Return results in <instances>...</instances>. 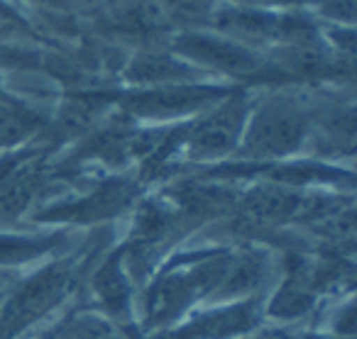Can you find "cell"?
Wrapping results in <instances>:
<instances>
[{
    "instance_id": "10",
    "label": "cell",
    "mask_w": 357,
    "mask_h": 339,
    "mask_svg": "<svg viewBox=\"0 0 357 339\" xmlns=\"http://www.w3.org/2000/svg\"><path fill=\"white\" fill-rule=\"evenodd\" d=\"M132 288L135 283L125 271L120 249L105 254L89 274V293L96 300L98 313L123 327H128L132 315Z\"/></svg>"
},
{
    "instance_id": "16",
    "label": "cell",
    "mask_w": 357,
    "mask_h": 339,
    "mask_svg": "<svg viewBox=\"0 0 357 339\" xmlns=\"http://www.w3.org/2000/svg\"><path fill=\"white\" fill-rule=\"evenodd\" d=\"M230 6L257 8V10H303L308 6H316V0H223Z\"/></svg>"
},
{
    "instance_id": "15",
    "label": "cell",
    "mask_w": 357,
    "mask_h": 339,
    "mask_svg": "<svg viewBox=\"0 0 357 339\" xmlns=\"http://www.w3.org/2000/svg\"><path fill=\"white\" fill-rule=\"evenodd\" d=\"M162 3L164 8H169L172 13L176 15H184V17H206L208 20L218 6L223 0H157Z\"/></svg>"
},
{
    "instance_id": "11",
    "label": "cell",
    "mask_w": 357,
    "mask_h": 339,
    "mask_svg": "<svg viewBox=\"0 0 357 339\" xmlns=\"http://www.w3.org/2000/svg\"><path fill=\"white\" fill-rule=\"evenodd\" d=\"M123 79L132 88H157V86H176V84H204L215 81L206 71L191 66L189 61L178 59L172 52L147 49L135 54L123 69Z\"/></svg>"
},
{
    "instance_id": "5",
    "label": "cell",
    "mask_w": 357,
    "mask_h": 339,
    "mask_svg": "<svg viewBox=\"0 0 357 339\" xmlns=\"http://www.w3.org/2000/svg\"><path fill=\"white\" fill-rule=\"evenodd\" d=\"M52 152L50 144L35 139L27 147L0 154V230L20 222L42 205L52 181Z\"/></svg>"
},
{
    "instance_id": "7",
    "label": "cell",
    "mask_w": 357,
    "mask_h": 339,
    "mask_svg": "<svg viewBox=\"0 0 357 339\" xmlns=\"http://www.w3.org/2000/svg\"><path fill=\"white\" fill-rule=\"evenodd\" d=\"M139 191H142V183L128 176L100 178L79 196L50 203L47 207L35 210L30 217L47 225H103L135 205Z\"/></svg>"
},
{
    "instance_id": "8",
    "label": "cell",
    "mask_w": 357,
    "mask_h": 339,
    "mask_svg": "<svg viewBox=\"0 0 357 339\" xmlns=\"http://www.w3.org/2000/svg\"><path fill=\"white\" fill-rule=\"evenodd\" d=\"M264 322V298L211 303L186 315L164 339H243Z\"/></svg>"
},
{
    "instance_id": "3",
    "label": "cell",
    "mask_w": 357,
    "mask_h": 339,
    "mask_svg": "<svg viewBox=\"0 0 357 339\" xmlns=\"http://www.w3.org/2000/svg\"><path fill=\"white\" fill-rule=\"evenodd\" d=\"M81 256H54L32 274L13 281L0 303V339H20L52 317L74 295L81 281Z\"/></svg>"
},
{
    "instance_id": "18",
    "label": "cell",
    "mask_w": 357,
    "mask_h": 339,
    "mask_svg": "<svg viewBox=\"0 0 357 339\" xmlns=\"http://www.w3.org/2000/svg\"><path fill=\"white\" fill-rule=\"evenodd\" d=\"M3 95H8V90H6V86H3V76H0V98Z\"/></svg>"
},
{
    "instance_id": "13",
    "label": "cell",
    "mask_w": 357,
    "mask_h": 339,
    "mask_svg": "<svg viewBox=\"0 0 357 339\" xmlns=\"http://www.w3.org/2000/svg\"><path fill=\"white\" fill-rule=\"evenodd\" d=\"M47 127V118H42L35 108L22 100L3 95L0 98V154L15 152L40 139Z\"/></svg>"
},
{
    "instance_id": "4",
    "label": "cell",
    "mask_w": 357,
    "mask_h": 339,
    "mask_svg": "<svg viewBox=\"0 0 357 339\" xmlns=\"http://www.w3.org/2000/svg\"><path fill=\"white\" fill-rule=\"evenodd\" d=\"M235 86H225L218 81L204 84H176L157 86V88H130L120 95H113L118 110L135 123L142 125H178L194 120L228 98Z\"/></svg>"
},
{
    "instance_id": "12",
    "label": "cell",
    "mask_w": 357,
    "mask_h": 339,
    "mask_svg": "<svg viewBox=\"0 0 357 339\" xmlns=\"http://www.w3.org/2000/svg\"><path fill=\"white\" fill-rule=\"evenodd\" d=\"M69 239L66 230L37 232L25 235L15 230H0V271H15L20 266H30L37 261L54 259L56 251Z\"/></svg>"
},
{
    "instance_id": "14",
    "label": "cell",
    "mask_w": 357,
    "mask_h": 339,
    "mask_svg": "<svg viewBox=\"0 0 357 339\" xmlns=\"http://www.w3.org/2000/svg\"><path fill=\"white\" fill-rule=\"evenodd\" d=\"M30 37L32 30L25 17H20L8 3L0 0V42H17V40H30Z\"/></svg>"
},
{
    "instance_id": "1",
    "label": "cell",
    "mask_w": 357,
    "mask_h": 339,
    "mask_svg": "<svg viewBox=\"0 0 357 339\" xmlns=\"http://www.w3.org/2000/svg\"><path fill=\"white\" fill-rule=\"evenodd\" d=\"M328 108L333 103L326 95L306 86H284L252 100L235 157L257 166L296 159L308 147L313 125Z\"/></svg>"
},
{
    "instance_id": "17",
    "label": "cell",
    "mask_w": 357,
    "mask_h": 339,
    "mask_svg": "<svg viewBox=\"0 0 357 339\" xmlns=\"http://www.w3.org/2000/svg\"><path fill=\"white\" fill-rule=\"evenodd\" d=\"M37 6H50V8H64L69 0H35Z\"/></svg>"
},
{
    "instance_id": "9",
    "label": "cell",
    "mask_w": 357,
    "mask_h": 339,
    "mask_svg": "<svg viewBox=\"0 0 357 339\" xmlns=\"http://www.w3.org/2000/svg\"><path fill=\"white\" fill-rule=\"evenodd\" d=\"M274 276H279V261L269 254V249L264 246L233 249L223 278L206 305L264 298L267 288L274 283Z\"/></svg>"
},
{
    "instance_id": "6",
    "label": "cell",
    "mask_w": 357,
    "mask_h": 339,
    "mask_svg": "<svg viewBox=\"0 0 357 339\" xmlns=\"http://www.w3.org/2000/svg\"><path fill=\"white\" fill-rule=\"evenodd\" d=\"M169 52L208 76L223 79H264L272 76L264 54L240 45L218 32L184 30L169 42Z\"/></svg>"
},
{
    "instance_id": "2",
    "label": "cell",
    "mask_w": 357,
    "mask_h": 339,
    "mask_svg": "<svg viewBox=\"0 0 357 339\" xmlns=\"http://www.w3.org/2000/svg\"><path fill=\"white\" fill-rule=\"evenodd\" d=\"M233 249L196 251L189 259L167 261L152 278L144 283L142 324L154 332L176 327L199 305H206L215 293Z\"/></svg>"
}]
</instances>
